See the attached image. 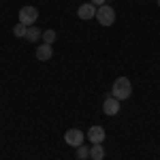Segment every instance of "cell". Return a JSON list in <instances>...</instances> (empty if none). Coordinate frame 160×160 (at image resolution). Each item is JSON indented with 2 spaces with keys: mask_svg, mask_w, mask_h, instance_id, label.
Wrapping results in <instances>:
<instances>
[{
  "mask_svg": "<svg viewBox=\"0 0 160 160\" xmlns=\"http://www.w3.org/2000/svg\"><path fill=\"white\" fill-rule=\"evenodd\" d=\"M43 37V32L38 30V28H32V26H28V32H26V38L30 41V43H37L38 38Z\"/></svg>",
  "mask_w": 160,
  "mask_h": 160,
  "instance_id": "obj_10",
  "label": "cell"
},
{
  "mask_svg": "<svg viewBox=\"0 0 160 160\" xmlns=\"http://www.w3.org/2000/svg\"><path fill=\"white\" fill-rule=\"evenodd\" d=\"M90 2H92L96 9H98V7H102V4H107V0H90Z\"/></svg>",
  "mask_w": 160,
  "mask_h": 160,
  "instance_id": "obj_14",
  "label": "cell"
},
{
  "mask_svg": "<svg viewBox=\"0 0 160 160\" xmlns=\"http://www.w3.org/2000/svg\"><path fill=\"white\" fill-rule=\"evenodd\" d=\"M38 19V11H37V7H22V11H19V24H24V26H32L34 22Z\"/></svg>",
  "mask_w": 160,
  "mask_h": 160,
  "instance_id": "obj_3",
  "label": "cell"
},
{
  "mask_svg": "<svg viewBox=\"0 0 160 160\" xmlns=\"http://www.w3.org/2000/svg\"><path fill=\"white\" fill-rule=\"evenodd\" d=\"M105 128L102 126H90V130H88V139L92 141V145L94 143H102L105 141Z\"/></svg>",
  "mask_w": 160,
  "mask_h": 160,
  "instance_id": "obj_6",
  "label": "cell"
},
{
  "mask_svg": "<svg viewBox=\"0 0 160 160\" xmlns=\"http://www.w3.org/2000/svg\"><path fill=\"white\" fill-rule=\"evenodd\" d=\"M90 158L92 160H102L105 158V148H102V143H94V145L90 148Z\"/></svg>",
  "mask_w": 160,
  "mask_h": 160,
  "instance_id": "obj_9",
  "label": "cell"
},
{
  "mask_svg": "<svg viewBox=\"0 0 160 160\" xmlns=\"http://www.w3.org/2000/svg\"><path fill=\"white\" fill-rule=\"evenodd\" d=\"M130 94H132V83H130V79L128 77H118L115 81H113V88H111V96L118 100H126L130 98Z\"/></svg>",
  "mask_w": 160,
  "mask_h": 160,
  "instance_id": "obj_1",
  "label": "cell"
},
{
  "mask_svg": "<svg viewBox=\"0 0 160 160\" xmlns=\"http://www.w3.org/2000/svg\"><path fill=\"white\" fill-rule=\"evenodd\" d=\"M96 19H98L100 26H111L115 22V11L111 9L109 4H102V7L96 9Z\"/></svg>",
  "mask_w": 160,
  "mask_h": 160,
  "instance_id": "obj_2",
  "label": "cell"
},
{
  "mask_svg": "<svg viewBox=\"0 0 160 160\" xmlns=\"http://www.w3.org/2000/svg\"><path fill=\"white\" fill-rule=\"evenodd\" d=\"M83 139H86V135H83L79 128H71V130H66V135H64V141H66L71 148H79V145L83 143Z\"/></svg>",
  "mask_w": 160,
  "mask_h": 160,
  "instance_id": "obj_4",
  "label": "cell"
},
{
  "mask_svg": "<svg viewBox=\"0 0 160 160\" xmlns=\"http://www.w3.org/2000/svg\"><path fill=\"white\" fill-rule=\"evenodd\" d=\"M77 158H79V160L90 158V148H83V145H79V148H77Z\"/></svg>",
  "mask_w": 160,
  "mask_h": 160,
  "instance_id": "obj_12",
  "label": "cell"
},
{
  "mask_svg": "<svg viewBox=\"0 0 160 160\" xmlns=\"http://www.w3.org/2000/svg\"><path fill=\"white\" fill-rule=\"evenodd\" d=\"M102 111H105V115H118L120 113V100L113 98V96H107L102 102Z\"/></svg>",
  "mask_w": 160,
  "mask_h": 160,
  "instance_id": "obj_5",
  "label": "cell"
},
{
  "mask_svg": "<svg viewBox=\"0 0 160 160\" xmlns=\"http://www.w3.org/2000/svg\"><path fill=\"white\" fill-rule=\"evenodd\" d=\"M26 32H28V26H24V24H17L13 28V34L15 37H26Z\"/></svg>",
  "mask_w": 160,
  "mask_h": 160,
  "instance_id": "obj_13",
  "label": "cell"
},
{
  "mask_svg": "<svg viewBox=\"0 0 160 160\" xmlns=\"http://www.w3.org/2000/svg\"><path fill=\"white\" fill-rule=\"evenodd\" d=\"M156 2H158V7H160V0H156Z\"/></svg>",
  "mask_w": 160,
  "mask_h": 160,
  "instance_id": "obj_15",
  "label": "cell"
},
{
  "mask_svg": "<svg viewBox=\"0 0 160 160\" xmlns=\"http://www.w3.org/2000/svg\"><path fill=\"white\" fill-rule=\"evenodd\" d=\"M51 56H53V49H51V45H47V43H41L37 47V58L41 62H45V60H49Z\"/></svg>",
  "mask_w": 160,
  "mask_h": 160,
  "instance_id": "obj_8",
  "label": "cell"
},
{
  "mask_svg": "<svg viewBox=\"0 0 160 160\" xmlns=\"http://www.w3.org/2000/svg\"><path fill=\"white\" fill-rule=\"evenodd\" d=\"M56 37H58V34H56V30H43V43H47V45H51V43H53V41H56Z\"/></svg>",
  "mask_w": 160,
  "mask_h": 160,
  "instance_id": "obj_11",
  "label": "cell"
},
{
  "mask_svg": "<svg viewBox=\"0 0 160 160\" xmlns=\"http://www.w3.org/2000/svg\"><path fill=\"white\" fill-rule=\"evenodd\" d=\"M77 15H79V19H92V17H96V7L92 2H86L77 9Z\"/></svg>",
  "mask_w": 160,
  "mask_h": 160,
  "instance_id": "obj_7",
  "label": "cell"
}]
</instances>
